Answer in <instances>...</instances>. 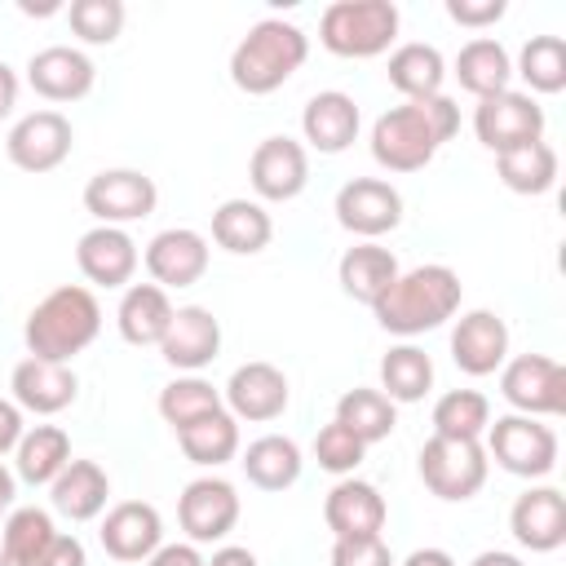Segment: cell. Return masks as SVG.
Returning <instances> with one entry per match:
<instances>
[{
	"label": "cell",
	"instance_id": "obj_9",
	"mask_svg": "<svg viewBox=\"0 0 566 566\" xmlns=\"http://www.w3.org/2000/svg\"><path fill=\"white\" fill-rule=\"evenodd\" d=\"M71 146H75V128H71V119L62 111H31L4 137V155L22 172H53V168H62Z\"/></svg>",
	"mask_w": 566,
	"mask_h": 566
},
{
	"label": "cell",
	"instance_id": "obj_49",
	"mask_svg": "<svg viewBox=\"0 0 566 566\" xmlns=\"http://www.w3.org/2000/svg\"><path fill=\"white\" fill-rule=\"evenodd\" d=\"M13 106H18V75L9 62H0V119L13 115Z\"/></svg>",
	"mask_w": 566,
	"mask_h": 566
},
{
	"label": "cell",
	"instance_id": "obj_25",
	"mask_svg": "<svg viewBox=\"0 0 566 566\" xmlns=\"http://www.w3.org/2000/svg\"><path fill=\"white\" fill-rule=\"evenodd\" d=\"M358 124H363L358 102H354L349 93H340V88L314 93V97L305 102V111H301V133H305V142H310L314 150H323V155L349 150L354 137H358Z\"/></svg>",
	"mask_w": 566,
	"mask_h": 566
},
{
	"label": "cell",
	"instance_id": "obj_35",
	"mask_svg": "<svg viewBox=\"0 0 566 566\" xmlns=\"http://www.w3.org/2000/svg\"><path fill=\"white\" fill-rule=\"evenodd\" d=\"M177 442H181V451H186L190 464H199V469H217V464H226V460L239 455V420L221 407V411L199 416L195 424L177 429Z\"/></svg>",
	"mask_w": 566,
	"mask_h": 566
},
{
	"label": "cell",
	"instance_id": "obj_44",
	"mask_svg": "<svg viewBox=\"0 0 566 566\" xmlns=\"http://www.w3.org/2000/svg\"><path fill=\"white\" fill-rule=\"evenodd\" d=\"M332 566H394V553L380 535H358V539H336L332 544Z\"/></svg>",
	"mask_w": 566,
	"mask_h": 566
},
{
	"label": "cell",
	"instance_id": "obj_20",
	"mask_svg": "<svg viewBox=\"0 0 566 566\" xmlns=\"http://www.w3.org/2000/svg\"><path fill=\"white\" fill-rule=\"evenodd\" d=\"M75 265L97 287H128L137 274V243L119 226H93L75 243Z\"/></svg>",
	"mask_w": 566,
	"mask_h": 566
},
{
	"label": "cell",
	"instance_id": "obj_37",
	"mask_svg": "<svg viewBox=\"0 0 566 566\" xmlns=\"http://www.w3.org/2000/svg\"><path fill=\"white\" fill-rule=\"evenodd\" d=\"M336 420L358 438V442H380V438H389L394 433V424H398V411H394V402L380 394V389H345L340 398H336Z\"/></svg>",
	"mask_w": 566,
	"mask_h": 566
},
{
	"label": "cell",
	"instance_id": "obj_12",
	"mask_svg": "<svg viewBox=\"0 0 566 566\" xmlns=\"http://www.w3.org/2000/svg\"><path fill=\"white\" fill-rule=\"evenodd\" d=\"M336 221L358 234L363 243L398 230L402 221V195L380 177H354L336 190Z\"/></svg>",
	"mask_w": 566,
	"mask_h": 566
},
{
	"label": "cell",
	"instance_id": "obj_29",
	"mask_svg": "<svg viewBox=\"0 0 566 566\" xmlns=\"http://www.w3.org/2000/svg\"><path fill=\"white\" fill-rule=\"evenodd\" d=\"M270 234H274V221L256 199H226L212 212V239L234 256H256L270 243Z\"/></svg>",
	"mask_w": 566,
	"mask_h": 566
},
{
	"label": "cell",
	"instance_id": "obj_5",
	"mask_svg": "<svg viewBox=\"0 0 566 566\" xmlns=\"http://www.w3.org/2000/svg\"><path fill=\"white\" fill-rule=\"evenodd\" d=\"M398 35V4L389 0H336L318 18V40L336 57H376Z\"/></svg>",
	"mask_w": 566,
	"mask_h": 566
},
{
	"label": "cell",
	"instance_id": "obj_21",
	"mask_svg": "<svg viewBox=\"0 0 566 566\" xmlns=\"http://www.w3.org/2000/svg\"><path fill=\"white\" fill-rule=\"evenodd\" d=\"M509 531L531 553H553L566 544V495L557 486H531L513 500Z\"/></svg>",
	"mask_w": 566,
	"mask_h": 566
},
{
	"label": "cell",
	"instance_id": "obj_1",
	"mask_svg": "<svg viewBox=\"0 0 566 566\" xmlns=\"http://www.w3.org/2000/svg\"><path fill=\"white\" fill-rule=\"evenodd\" d=\"M460 133V106L438 93L402 102L371 124V159L389 172H420Z\"/></svg>",
	"mask_w": 566,
	"mask_h": 566
},
{
	"label": "cell",
	"instance_id": "obj_2",
	"mask_svg": "<svg viewBox=\"0 0 566 566\" xmlns=\"http://www.w3.org/2000/svg\"><path fill=\"white\" fill-rule=\"evenodd\" d=\"M464 283L451 265H416L389 283V292L371 305L376 323L394 336H420L442 327L460 310Z\"/></svg>",
	"mask_w": 566,
	"mask_h": 566
},
{
	"label": "cell",
	"instance_id": "obj_28",
	"mask_svg": "<svg viewBox=\"0 0 566 566\" xmlns=\"http://www.w3.org/2000/svg\"><path fill=\"white\" fill-rule=\"evenodd\" d=\"M115 323H119V336L128 345H159L168 323H172V301L155 283H128L124 301L115 310Z\"/></svg>",
	"mask_w": 566,
	"mask_h": 566
},
{
	"label": "cell",
	"instance_id": "obj_52",
	"mask_svg": "<svg viewBox=\"0 0 566 566\" xmlns=\"http://www.w3.org/2000/svg\"><path fill=\"white\" fill-rule=\"evenodd\" d=\"M469 566H526L517 553H500V548H486V553H478Z\"/></svg>",
	"mask_w": 566,
	"mask_h": 566
},
{
	"label": "cell",
	"instance_id": "obj_19",
	"mask_svg": "<svg viewBox=\"0 0 566 566\" xmlns=\"http://www.w3.org/2000/svg\"><path fill=\"white\" fill-rule=\"evenodd\" d=\"M93 80H97V66L88 62V53H80L71 44H49V49L31 53V62H27V84L44 102H80V97H88Z\"/></svg>",
	"mask_w": 566,
	"mask_h": 566
},
{
	"label": "cell",
	"instance_id": "obj_30",
	"mask_svg": "<svg viewBox=\"0 0 566 566\" xmlns=\"http://www.w3.org/2000/svg\"><path fill=\"white\" fill-rule=\"evenodd\" d=\"M455 80H460V88L473 93L478 102H482V97H495V93H504L509 80H513V57H509V49H504L500 40L478 35V40H469V44L455 53Z\"/></svg>",
	"mask_w": 566,
	"mask_h": 566
},
{
	"label": "cell",
	"instance_id": "obj_51",
	"mask_svg": "<svg viewBox=\"0 0 566 566\" xmlns=\"http://www.w3.org/2000/svg\"><path fill=\"white\" fill-rule=\"evenodd\" d=\"M402 566H455V557L447 548H416Z\"/></svg>",
	"mask_w": 566,
	"mask_h": 566
},
{
	"label": "cell",
	"instance_id": "obj_40",
	"mask_svg": "<svg viewBox=\"0 0 566 566\" xmlns=\"http://www.w3.org/2000/svg\"><path fill=\"white\" fill-rule=\"evenodd\" d=\"M517 75L531 84V93H562L566 88V40L531 35L517 53Z\"/></svg>",
	"mask_w": 566,
	"mask_h": 566
},
{
	"label": "cell",
	"instance_id": "obj_23",
	"mask_svg": "<svg viewBox=\"0 0 566 566\" xmlns=\"http://www.w3.org/2000/svg\"><path fill=\"white\" fill-rule=\"evenodd\" d=\"M385 495L363 482V478H340L327 500H323V522L336 539H358V535H380L385 531Z\"/></svg>",
	"mask_w": 566,
	"mask_h": 566
},
{
	"label": "cell",
	"instance_id": "obj_31",
	"mask_svg": "<svg viewBox=\"0 0 566 566\" xmlns=\"http://www.w3.org/2000/svg\"><path fill=\"white\" fill-rule=\"evenodd\" d=\"M66 464H71V438L57 424H35L13 447V469L31 486H49Z\"/></svg>",
	"mask_w": 566,
	"mask_h": 566
},
{
	"label": "cell",
	"instance_id": "obj_16",
	"mask_svg": "<svg viewBox=\"0 0 566 566\" xmlns=\"http://www.w3.org/2000/svg\"><path fill=\"white\" fill-rule=\"evenodd\" d=\"M146 270L155 279V287H190L208 274V239L199 230H186V226H172V230H159L150 243H146Z\"/></svg>",
	"mask_w": 566,
	"mask_h": 566
},
{
	"label": "cell",
	"instance_id": "obj_53",
	"mask_svg": "<svg viewBox=\"0 0 566 566\" xmlns=\"http://www.w3.org/2000/svg\"><path fill=\"white\" fill-rule=\"evenodd\" d=\"M13 495H18V478L0 464V513H9V509H13Z\"/></svg>",
	"mask_w": 566,
	"mask_h": 566
},
{
	"label": "cell",
	"instance_id": "obj_18",
	"mask_svg": "<svg viewBox=\"0 0 566 566\" xmlns=\"http://www.w3.org/2000/svg\"><path fill=\"white\" fill-rule=\"evenodd\" d=\"M97 539H102L106 557H115V562H146L164 544V517L146 500H119L102 517Z\"/></svg>",
	"mask_w": 566,
	"mask_h": 566
},
{
	"label": "cell",
	"instance_id": "obj_15",
	"mask_svg": "<svg viewBox=\"0 0 566 566\" xmlns=\"http://www.w3.org/2000/svg\"><path fill=\"white\" fill-rule=\"evenodd\" d=\"M226 402H230V416L234 420H252V424H265V420H279L292 402V389H287V376L274 367V363H243L234 367V376L226 380Z\"/></svg>",
	"mask_w": 566,
	"mask_h": 566
},
{
	"label": "cell",
	"instance_id": "obj_27",
	"mask_svg": "<svg viewBox=\"0 0 566 566\" xmlns=\"http://www.w3.org/2000/svg\"><path fill=\"white\" fill-rule=\"evenodd\" d=\"M398 274H402L398 270V256L389 248H380V243H354V248H345V256L336 265L340 292L354 296V301H363V305H376Z\"/></svg>",
	"mask_w": 566,
	"mask_h": 566
},
{
	"label": "cell",
	"instance_id": "obj_4",
	"mask_svg": "<svg viewBox=\"0 0 566 566\" xmlns=\"http://www.w3.org/2000/svg\"><path fill=\"white\" fill-rule=\"evenodd\" d=\"M305 57H310V40H305V31L296 22L261 18L234 44V53H230V80L248 97H265V93L283 88L305 66Z\"/></svg>",
	"mask_w": 566,
	"mask_h": 566
},
{
	"label": "cell",
	"instance_id": "obj_36",
	"mask_svg": "<svg viewBox=\"0 0 566 566\" xmlns=\"http://www.w3.org/2000/svg\"><path fill=\"white\" fill-rule=\"evenodd\" d=\"M433 389V363L416 345H394L380 358V394L389 402H420Z\"/></svg>",
	"mask_w": 566,
	"mask_h": 566
},
{
	"label": "cell",
	"instance_id": "obj_54",
	"mask_svg": "<svg viewBox=\"0 0 566 566\" xmlns=\"http://www.w3.org/2000/svg\"><path fill=\"white\" fill-rule=\"evenodd\" d=\"M0 566H13V562H9V557H4V548H0Z\"/></svg>",
	"mask_w": 566,
	"mask_h": 566
},
{
	"label": "cell",
	"instance_id": "obj_22",
	"mask_svg": "<svg viewBox=\"0 0 566 566\" xmlns=\"http://www.w3.org/2000/svg\"><path fill=\"white\" fill-rule=\"evenodd\" d=\"M451 358L464 376H491L504 367L509 358V327L500 314L491 310H469L460 314L455 332H451Z\"/></svg>",
	"mask_w": 566,
	"mask_h": 566
},
{
	"label": "cell",
	"instance_id": "obj_43",
	"mask_svg": "<svg viewBox=\"0 0 566 566\" xmlns=\"http://www.w3.org/2000/svg\"><path fill=\"white\" fill-rule=\"evenodd\" d=\"M363 451H367V442H358L340 420L323 424L318 438H314V460H318L327 473H354V469L363 464Z\"/></svg>",
	"mask_w": 566,
	"mask_h": 566
},
{
	"label": "cell",
	"instance_id": "obj_45",
	"mask_svg": "<svg viewBox=\"0 0 566 566\" xmlns=\"http://www.w3.org/2000/svg\"><path fill=\"white\" fill-rule=\"evenodd\" d=\"M504 0H447V18L451 22H460V27H473V31H482V27H491V22H500L504 18Z\"/></svg>",
	"mask_w": 566,
	"mask_h": 566
},
{
	"label": "cell",
	"instance_id": "obj_11",
	"mask_svg": "<svg viewBox=\"0 0 566 566\" xmlns=\"http://www.w3.org/2000/svg\"><path fill=\"white\" fill-rule=\"evenodd\" d=\"M473 133L486 150H513V146H526V142H539L544 137V106L531 97V93H495V97H482L478 111H473Z\"/></svg>",
	"mask_w": 566,
	"mask_h": 566
},
{
	"label": "cell",
	"instance_id": "obj_13",
	"mask_svg": "<svg viewBox=\"0 0 566 566\" xmlns=\"http://www.w3.org/2000/svg\"><path fill=\"white\" fill-rule=\"evenodd\" d=\"M177 522L190 544L226 539L239 522V491L226 478H195L177 500Z\"/></svg>",
	"mask_w": 566,
	"mask_h": 566
},
{
	"label": "cell",
	"instance_id": "obj_42",
	"mask_svg": "<svg viewBox=\"0 0 566 566\" xmlns=\"http://www.w3.org/2000/svg\"><path fill=\"white\" fill-rule=\"evenodd\" d=\"M66 18L84 44H115L124 31V4L119 0H71Z\"/></svg>",
	"mask_w": 566,
	"mask_h": 566
},
{
	"label": "cell",
	"instance_id": "obj_39",
	"mask_svg": "<svg viewBox=\"0 0 566 566\" xmlns=\"http://www.w3.org/2000/svg\"><path fill=\"white\" fill-rule=\"evenodd\" d=\"M212 411H221V389H212V380H203V376H177L159 389V416L172 429H186Z\"/></svg>",
	"mask_w": 566,
	"mask_h": 566
},
{
	"label": "cell",
	"instance_id": "obj_24",
	"mask_svg": "<svg viewBox=\"0 0 566 566\" xmlns=\"http://www.w3.org/2000/svg\"><path fill=\"white\" fill-rule=\"evenodd\" d=\"M9 389H13V402L22 411H35V416H57L62 407L75 402L80 394V380L66 363H44V358H22L9 376Z\"/></svg>",
	"mask_w": 566,
	"mask_h": 566
},
{
	"label": "cell",
	"instance_id": "obj_50",
	"mask_svg": "<svg viewBox=\"0 0 566 566\" xmlns=\"http://www.w3.org/2000/svg\"><path fill=\"white\" fill-rule=\"evenodd\" d=\"M208 566H256V553H248V548H239V544H226V548H217V553L208 557Z\"/></svg>",
	"mask_w": 566,
	"mask_h": 566
},
{
	"label": "cell",
	"instance_id": "obj_14",
	"mask_svg": "<svg viewBox=\"0 0 566 566\" xmlns=\"http://www.w3.org/2000/svg\"><path fill=\"white\" fill-rule=\"evenodd\" d=\"M248 177H252V190L261 199L287 203L310 181V155L292 137H265V142H256V150L248 159Z\"/></svg>",
	"mask_w": 566,
	"mask_h": 566
},
{
	"label": "cell",
	"instance_id": "obj_8",
	"mask_svg": "<svg viewBox=\"0 0 566 566\" xmlns=\"http://www.w3.org/2000/svg\"><path fill=\"white\" fill-rule=\"evenodd\" d=\"M500 394L517 416H562L566 411V371L548 354H517L500 367Z\"/></svg>",
	"mask_w": 566,
	"mask_h": 566
},
{
	"label": "cell",
	"instance_id": "obj_47",
	"mask_svg": "<svg viewBox=\"0 0 566 566\" xmlns=\"http://www.w3.org/2000/svg\"><path fill=\"white\" fill-rule=\"evenodd\" d=\"M146 566H208V557L195 548V544H159Z\"/></svg>",
	"mask_w": 566,
	"mask_h": 566
},
{
	"label": "cell",
	"instance_id": "obj_10",
	"mask_svg": "<svg viewBox=\"0 0 566 566\" xmlns=\"http://www.w3.org/2000/svg\"><path fill=\"white\" fill-rule=\"evenodd\" d=\"M155 203H159V190L137 168H102L84 186V208L97 217V226H119L124 230L128 221L150 217Z\"/></svg>",
	"mask_w": 566,
	"mask_h": 566
},
{
	"label": "cell",
	"instance_id": "obj_32",
	"mask_svg": "<svg viewBox=\"0 0 566 566\" xmlns=\"http://www.w3.org/2000/svg\"><path fill=\"white\" fill-rule=\"evenodd\" d=\"M243 473H248V482L256 486V491H287L296 478H301V447L292 442V438H283V433H265V438H256V442H248V451H243Z\"/></svg>",
	"mask_w": 566,
	"mask_h": 566
},
{
	"label": "cell",
	"instance_id": "obj_41",
	"mask_svg": "<svg viewBox=\"0 0 566 566\" xmlns=\"http://www.w3.org/2000/svg\"><path fill=\"white\" fill-rule=\"evenodd\" d=\"M53 535L57 531H53V517L44 509H13L4 522V535H0V548L13 566H27Z\"/></svg>",
	"mask_w": 566,
	"mask_h": 566
},
{
	"label": "cell",
	"instance_id": "obj_3",
	"mask_svg": "<svg viewBox=\"0 0 566 566\" xmlns=\"http://www.w3.org/2000/svg\"><path fill=\"white\" fill-rule=\"evenodd\" d=\"M102 332V305L88 287L80 283H62L53 287L31 314H27V327H22V340L31 349V358H44V363H71L80 349H88Z\"/></svg>",
	"mask_w": 566,
	"mask_h": 566
},
{
	"label": "cell",
	"instance_id": "obj_38",
	"mask_svg": "<svg viewBox=\"0 0 566 566\" xmlns=\"http://www.w3.org/2000/svg\"><path fill=\"white\" fill-rule=\"evenodd\" d=\"M491 424V402L478 389H447L433 402V433L438 438H469L478 442Z\"/></svg>",
	"mask_w": 566,
	"mask_h": 566
},
{
	"label": "cell",
	"instance_id": "obj_17",
	"mask_svg": "<svg viewBox=\"0 0 566 566\" xmlns=\"http://www.w3.org/2000/svg\"><path fill=\"white\" fill-rule=\"evenodd\" d=\"M159 354H164L168 367H177L186 376H195L199 367H208L221 354V323H217V314L203 310V305L172 310V323H168V332L159 340Z\"/></svg>",
	"mask_w": 566,
	"mask_h": 566
},
{
	"label": "cell",
	"instance_id": "obj_48",
	"mask_svg": "<svg viewBox=\"0 0 566 566\" xmlns=\"http://www.w3.org/2000/svg\"><path fill=\"white\" fill-rule=\"evenodd\" d=\"M22 433H27V424H22V407L9 402V398H0V455L13 451V447L22 442Z\"/></svg>",
	"mask_w": 566,
	"mask_h": 566
},
{
	"label": "cell",
	"instance_id": "obj_26",
	"mask_svg": "<svg viewBox=\"0 0 566 566\" xmlns=\"http://www.w3.org/2000/svg\"><path fill=\"white\" fill-rule=\"evenodd\" d=\"M111 495V478L97 460H71L53 482H49V500L62 517L71 522H93L106 509Z\"/></svg>",
	"mask_w": 566,
	"mask_h": 566
},
{
	"label": "cell",
	"instance_id": "obj_34",
	"mask_svg": "<svg viewBox=\"0 0 566 566\" xmlns=\"http://www.w3.org/2000/svg\"><path fill=\"white\" fill-rule=\"evenodd\" d=\"M442 80H447V62L433 44H398L389 53V84L407 97V102H420V97H438L442 93Z\"/></svg>",
	"mask_w": 566,
	"mask_h": 566
},
{
	"label": "cell",
	"instance_id": "obj_7",
	"mask_svg": "<svg viewBox=\"0 0 566 566\" xmlns=\"http://www.w3.org/2000/svg\"><path fill=\"white\" fill-rule=\"evenodd\" d=\"M486 447L469 438H429L420 447V482L438 500H473L486 486Z\"/></svg>",
	"mask_w": 566,
	"mask_h": 566
},
{
	"label": "cell",
	"instance_id": "obj_6",
	"mask_svg": "<svg viewBox=\"0 0 566 566\" xmlns=\"http://www.w3.org/2000/svg\"><path fill=\"white\" fill-rule=\"evenodd\" d=\"M486 455L513 478H544L557 464V433L535 416H495L486 424Z\"/></svg>",
	"mask_w": 566,
	"mask_h": 566
},
{
	"label": "cell",
	"instance_id": "obj_33",
	"mask_svg": "<svg viewBox=\"0 0 566 566\" xmlns=\"http://www.w3.org/2000/svg\"><path fill=\"white\" fill-rule=\"evenodd\" d=\"M495 172L513 195H548L557 186V150L539 137L495 155Z\"/></svg>",
	"mask_w": 566,
	"mask_h": 566
},
{
	"label": "cell",
	"instance_id": "obj_46",
	"mask_svg": "<svg viewBox=\"0 0 566 566\" xmlns=\"http://www.w3.org/2000/svg\"><path fill=\"white\" fill-rule=\"evenodd\" d=\"M27 566H88V557H84V544L75 539V535H53Z\"/></svg>",
	"mask_w": 566,
	"mask_h": 566
}]
</instances>
